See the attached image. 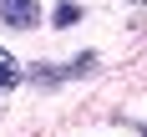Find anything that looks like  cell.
<instances>
[{
    "label": "cell",
    "instance_id": "obj_1",
    "mask_svg": "<svg viewBox=\"0 0 147 137\" xmlns=\"http://www.w3.org/2000/svg\"><path fill=\"white\" fill-rule=\"evenodd\" d=\"M0 20L15 30H30L41 20V0H0Z\"/></svg>",
    "mask_w": 147,
    "mask_h": 137
},
{
    "label": "cell",
    "instance_id": "obj_2",
    "mask_svg": "<svg viewBox=\"0 0 147 137\" xmlns=\"http://www.w3.org/2000/svg\"><path fill=\"white\" fill-rule=\"evenodd\" d=\"M15 81H20V66H15V56L0 46V91H10Z\"/></svg>",
    "mask_w": 147,
    "mask_h": 137
},
{
    "label": "cell",
    "instance_id": "obj_3",
    "mask_svg": "<svg viewBox=\"0 0 147 137\" xmlns=\"http://www.w3.org/2000/svg\"><path fill=\"white\" fill-rule=\"evenodd\" d=\"M51 20H56L61 30H66V26H76V20H81V5H71V0H66V5H56V15H51Z\"/></svg>",
    "mask_w": 147,
    "mask_h": 137
},
{
    "label": "cell",
    "instance_id": "obj_4",
    "mask_svg": "<svg viewBox=\"0 0 147 137\" xmlns=\"http://www.w3.org/2000/svg\"><path fill=\"white\" fill-rule=\"evenodd\" d=\"M142 137H147V127H142Z\"/></svg>",
    "mask_w": 147,
    "mask_h": 137
}]
</instances>
